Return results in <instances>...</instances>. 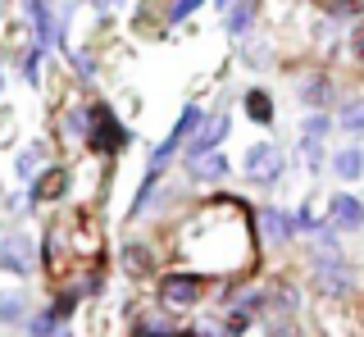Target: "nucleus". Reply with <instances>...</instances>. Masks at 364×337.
Masks as SVG:
<instances>
[{
  "label": "nucleus",
  "mask_w": 364,
  "mask_h": 337,
  "mask_svg": "<svg viewBox=\"0 0 364 337\" xmlns=\"http://www.w3.org/2000/svg\"><path fill=\"white\" fill-rule=\"evenodd\" d=\"M9 141H14V109L0 114V146H9Z\"/></svg>",
  "instance_id": "31"
},
{
  "label": "nucleus",
  "mask_w": 364,
  "mask_h": 337,
  "mask_svg": "<svg viewBox=\"0 0 364 337\" xmlns=\"http://www.w3.org/2000/svg\"><path fill=\"white\" fill-rule=\"evenodd\" d=\"M350 55H355V64H364V18H350V37H346Z\"/></svg>",
  "instance_id": "29"
},
{
  "label": "nucleus",
  "mask_w": 364,
  "mask_h": 337,
  "mask_svg": "<svg viewBox=\"0 0 364 337\" xmlns=\"http://www.w3.org/2000/svg\"><path fill=\"white\" fill-rule=\"evenodd\" d=\"M333 114L328 109H310L301 123V155L310 160V168H323V141H328V132H333Z\"/></svg>",
  "instance_id": "8"
},
{
  "label": "nucleus",
  "mask_w": 364,
  "mask_h": 337,
  "mask_svg": "<svg viewBox=\"0 0 364 337\" xmlns=\"http://www.w3.org/2000/svg\"><path fill=\"white\" fill-rule=\"evenodd\" d=\"M337 128L346 132V137H364V100H346V105L337 109Z\"/></svg>",
  "instance_id": "23"
},
{
  "label": "nucleus",
  "mask_w": 364,
  "mask_h": 337,
  "mask_svg": "<svg viewBox=\"0 0 364 337\" xmlns=\"http://www.w3.org/2000/svg\"><path fill=\"white\" fill-rule=\"evenodd\" d=\"M223 178H228V160H223L219 151L191 160V183H223Z\"/></svg>",
  "instance_id": "20"
},
{
  "label": "nucleus",
  "mask_w": 364,
  "mask_h": 337,
  "mask_svg": "<svg viewBox=\"0 0 364 337\" xmlns=\"http://www.w3.org/2000/svg\"><path fill=\"white\" fill-rule=\"evenodd\" d=\"M68 187H73V173L60 168V164H46L37 173V183H32V200H37V205H46V200H64Z\"/></svg>",
  "instance_id": "15"
},
{
  "label": "nucleus",
  "mask_w": 364,
  "mask_h": 337,
  "mask_svg": "<svg viewBox=\"0 0 364 337\" xmlns=\"http://www.w3.org/2000/svg\"><path fill=\"white\" fill-rule=\"evenodd\" d=\"M232 132V109L219 100V109H210V114L200 119V128L187 137V146H182V155L187 160H200V155H210V151H219V141Z\"/></svg>",
  "instance_id": "3"
},
{
  "label": "nucleus",
  "mask_w": 364,
  "mask_h": 337,
  "mask_svg": "<svg viewBox=\"0 0 364 337\" xmlns=\"http://www.w3.org/2000/svg\"><path fill=\"white\" fill-rule=\"evenodd\" d=\"M273 60H278V50H273V41L259 32V37H242V64L246 69H273Z\"/></svg>",
  "instance_id": "17"
},
{
  "label": "nucleus",
  "mask_w": 364,
  "mask_h": 337,
  "mask_svg": "<svg viewBox=\"0 0 364 337\" xmlns=\"http://www.w3.org/2000/svg\"><path fill=\"white\" fill-rule=\"evenodd\" d=\"M242 109L250 123H259V128H269L273 119H278V105H273V96L264 92V87H250V92L242 96Z\"/></svg>",
  "instance_id": "18"
},
{
  "label": "nucleus",
  "mask_w": 364,
  "mask_h": 337,
  "mask_svg": "<svg viewBox=\"0 0 364 337\" xmlns=\"http://www.w3.org/2000/svg\"><path fill=\"white\" fill-rule=\"evenodd\" d=\"M0 269L5 274H18V278H28L32 269H37V246H32L23 232H14V237H5L0 242Z\"/></svg>",
  "instance_id": "11"
},
{
  "label": "nucleus",
  "mask_w": 364,
  "mask_h": 337,
  "mask_svg": "<svg viewBox=\"0 0 364 337\" xmlns=\"http://www.w3.org/2000/svg\"><path fill=\"white\" fill-rule=\"evenodd\" d=\"M55 132H60V146L73 151V146H87V132H91V100H77L68 96L60 119H55Z\"/></svg>",
  "instance_id": "6"
},
{
  "label": "nucleus",
  "mask_w": 364,
  "mask_h": 337,
  "mask_svg": "<svg viewBox=\"0 0 364 337\" xmlns=\"http://www.w3.org/2000/svg\"><path fill=\"white\" fill-rule=\"evenodd\" d=\"M136 333H151V337L168 333V314H164V310H155V306H151V310L141 306V310H136Z\"/></svg>",
  "instance_id": "24"
},
{
  "label": "nucleus",
  "mask_w": 364,
  "mask_h": 337,
  "mask_svg": "<svg viewBox=\"0 0 364 337\" xmlns=\"http://www.w3.org/2000/svg\"><path fill=\"white\" fill-rule=\"evenodd\" d=\"M232 5H237V0H214V9H219V14H228Z\"/></svg>",
  "instance_id": "32"
},
{
  "label": "nucleus",
  "mask_w": 364,
  "mask_h": 337,
  "mask_svg": "<svg viewBox=\"0 0 364 337\" xmlns=\"http://www.w3.org/2000/svg\"><path fill=\"white\" fill-rule=\"evenodd\" d=\"M264 333H269V337H301V333H296V323H291V319H287L282 310H278V314H269V319H264Z\"/></svg>",
  "instance_id": "27"
},
{
  "label": "nucleus",
  "mask_w": 364,
  "mask_h": 337,
  "mask_svg": "<svg viewBox=\"0 0 364 337\" xmlns=\"http://www.w3.org/2000/svg\"><path fill=\"white\" fill-rule=\"evenodd\" d=\"M123 269H128L132 278H146L155 269V251H146V242H128L123 246Z\"/></svg>",
  "instance_id": "21"
},
{
  "label": "nucleus",
  "mask_w": 364,
  "mask_h": 337,
  "mask_svg": "<svg viewBox=\"0 0 364 337\" xmlns=\"http://www.w3.org/2000/svg\"><path fill=\"white\" fill-rule=\"evenodd\" d=\"M23 314H28V291H9V296H0V323H18Z\"/></svg>",
  "instance_id": "25"
},
{
  "label": "nucleus",
  "mask_w": 364,
  "mask_h": 337,
  "mask_svg": "<svg viewBox=\"0 0 364 337\" xmlns=\"http://www.w3.org/2000/svg\"><path fill=\"white\" fill-rule=\"evenodd\" d=\"M173 28V18H168V0H141L132 14V32L136 37H164V32Z\"/></svg>",
  "instance_id": "14"
},
{
  "label": "nucleus",
  "mask_w": 364,
  "mask_h": 337,
  "mask_svg": "<svg viewBox=\"0 0 364 337\" xmlns=\"http://www.w3.org/2000/svg\"><path fill=\"white\" fill-rule=\"evenodd\" d=\"M200 296H205V274L182 269V274L159 278V306L164 310H191V306H200Z\"/></svg>",
  "instance_id": "4"
},
{
  "label": "nucleus",
  "mask_w": 364,
  "mask_h": 337,
  "mask_svg": "<svg viewBox=\"0 0 364 337\" xmlns=\"http://www.w3.org/2000/svg\"><path fill=\"white\" fill-rule=\"evenodd\" d=\"M333 173L341 178V183H355V178H364V146L346 141L341 151H333Z\"/></svg>",
  "instance_id": "19"
},
{
  "label": "nucleus",
  "mask_w": 364,
  "mask_h": 337,
  "mask_svg": "<svg viewBox=\"0 0 364 337\" xmlns=\"http://www.w3.org/2000/svg\"><path fill=\"white\" fill-rule=\"evenodd\" d=\"M105 168H109V155H100V151H91L82 164L73 168V200L77 205H91V200H100V192H105Z\"/></svg>",
  "instance_id": "7"
},
{
  "label": "nucleus",
  "mask_w": 364,
  "mask_h": 337,
  "mask_svg": "<svg viewBox=\"0 0 364 337\" xmlns=\"http://www.w3.org/2000/svg\"><path fill=\"white\" fill-rule=\"evenodd\" d=\"M46 160H50V146L46 141H32L18 151V178H37V168H46Z\"/></svg>",
  "instance_id": "22"
},
{
  "label": "nucleus",
  "mask_w": 364,
  "mask_h": 337,
  "mask_svg": "<svg viewBox=\"0 0 364 337\" xmlns=\"http://www.w3.org/2000/svg\"><path fill=\"white\" fill-rule=\"evenodd\" d=\"M328 223L337 232H364V200L350 196V192L328 196Z\"/></svg>",
  "instance_id": "12"
},
{
  "label": "nucleus",
  "mask_w": 364,
  "mask_h": 337,
  "mask_svg": "<svg viewBox=\"0 0 364 337\" xmlns=\"http://www.w3.org/2000/svg\"><path fill=\"white\" fill-rule=\"evenodd\" d=\"M242 168H246V178H250V183L273 187L282 173H287V155H282V146H273V141H255V146L246 151Z\"/></svg>",
  "instance_id": "5"
},
{
  "label": "nucleus",
  "mask_w": 364,
  "mask_h": 337,
  "mask_svg": "<svg viewBox=\"0 0 364 337\" xmlns=\"http://www.w3.org/2000/svg\"><path fill=\"white\" fill-rule=\"evenodd\" d=\"M200 5H205V0H168V18H173V28H178V23H187V18L196 14Z\"/></svg>",
  "instance_id": "28"
},
{
  "label": "nucleus",
  "mask_w": 364,
  "mask_h": 337,
  "mask_svg": "<svg viewBox=\"0 0 364 337\" xmlns=\"http://www.w3.org/2000/svg\"><path fill=\"white\" fill-rule=\"evenodd\" d=\"M96 5H114V0H96Z\"/></svg>",
  "instance_id": "33"
},
{
  "label": "nucleus",
  "mask_w": 364,
  "mask_h": 337,
  "mask_svg": "<svg viewBox=\"0 0 364 337\" xmlns=\"http://www.w3.org/2000/svg\"><path fill=\"white\" fill-rule=\"evenodd\" d=\"M246 328H250V314L246 310H232V314H228V323H223L228 337H237V333H246Z\"/></svg>",
  "instance_id": "30"
},
{
  "label": "nucleus",
  "mask_w": 364,
  "mask_h": 337,
  "mask_svg": "<svg viewBox=\"0 0 364 337\" xmlns=\"http://www.w3.org/2000/svg\"><path fill=\"white\" fill-rule=\"evenodd\" d=\"M173 255L191 274L237 278L255 264V219L237 196L205 200L173 228Z\"/></svg>",
  "instance_id": "1"
},
{
  "label": "nucleus",
  "mask_w": 364,
  "mask_h": 337,
  "mask_svg": "<svg viewBox=\"0 0 364 337\" xmlns=\"http://www.w3.org/2000/svg\"><path fill=\"white\" fill-rule=\"evenodd\" d=\"M296 96H301V105L305 109H328L337 100V82H333V73L328 69H310L301 77V87H296Z\"/></svg>",
  "instance_id": "10"
},
{
  "label": "nucleus",
  "mask_w": 364,
  "mask_h": 337,
  "mask_svg": "<svg viewBox=\"0 0 364 337\" xmlns=\"http://www.w3.org/2000/svg\"><path fill=\"white\" fill-rule=\"evenodd\" d=\"M255 228L264 232V242H269V246H287V242L296 237V228H301V223H296V215H287V210L264 205V210L255 215Z\"/></svg>",
  "instance_id": "13"
},
{
  "label": "nucleus",
  "mask_w": 364,
  "mask_h": 337,
  "mask_svg": "<svg viewBox=\"0 0 364 337\" xmlns=\"http://www.w3.org/2000/svg\"><path fill=\"white\" fill-rule=\"evenodd\" d=\"M141 337H146V333H141ZM159 337H173V333H159Z\"/></svg>",
  "instance_id": "34"
},
{
  "label": "nucleus",
  "mask_w": 364,
  "mask_h": 337,
  "mask_svg": "<svg viewBox=\"0 0 364 337\" xmlns=\"http://www.w3.org/2000/svg\"><path fill=\"white\" fill-rule=\"evenodd\" d=\"M350 283H355V274H350V264L341 260V255H328V260H314V287L323 291V296H350Z\"/></svg>",
  "instance_id": "9"
},
{
  "label": "nucleus",
  "mask_w": 364,
  "mask_h": 337,
  "mask_svg": "<svg viewBox=\"0 0 364 337\" xmlns=\"http://www.w3.org/2000/svg\"><path fill=\"white\" fill-rule=\"evenodd\" d=\"M255 23H259V0H237V5L223 14V32H228L232 41H242Z\"/></svg>",
  "instance_id": "16"
},
{
  "label": "nucleus",
  "mask_w": 364,
  "mask_h": 337,
  "mask_svg": "<svg viewBox=\"0 0 364 337\" xmlns=\"http://www.w3.org/2000/svg\"><path fill=\"white\" fill-rule=\"evenodd\" d=\"M132 141V128L119 119V109L109 100H91V132H87V146L100 155H119L123 146Z\"/></svg>",
  "instance_id": "2"
},
{
  "label": "nucleus",
  "mask_w": 364,
  "mask_h": 337,
  "mask_svg": "<svg viewBox=\"0 0 364 337\" xmlns=\"http://www.w3.org/2000/svg\"><path fill=\"white\" fill-rule=\"evenodd\" d=\"M0 87H5V73H0Z\"/></svg>",
  "instance_id": "35"
},
{
  "label": "nucleus",
  "mask_w": 364,
  "mask_h": 337,
  "mask_svg": "<svg viewBox=\"0 0 364 337\" xmlns=\"http://www.w3.org/2000/svg\"><path fill=\"white\" fill-rule=\"evenodd\" d=\"M323 9L328 14H337V18H364V0H323Z\"/></svg>",
  "instance_id": "26"
}]
</instances>
